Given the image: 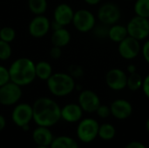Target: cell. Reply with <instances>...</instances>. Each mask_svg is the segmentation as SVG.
<instances>
[{"label": "cell", "mask_w": 149, "mask_h": 148, "mask_svg": "<svg viewBox=\"0 0 149 148\" xmlns=\"http://www.w3.org/2000/svg\"><path fill=\"white\" fill-rule=\"evenodd\" d=\"M8 70L10 81L19 86L28 85L37 78L35 64L28 58H19L16 59Z\"/></svg>", "instance_id": "2"}, {"label": "cell", "mask_w": 149, "mask_h": 148, "mask_svg": "<svg viewBox=\"0 0 149 148\" xmlns=\"http://www.w3.org/2000/svg\"><path fill=\"white\" fill-rule=\"evenodd\" d=\"M33 120L39 126L51 127L61 120V108L52 99L39 98L32 105Z\"/></svg>", "instance_id": "1"}, {"label": "cell", "mask_w": 149, "mask_h": 148, "mask_svg": "<svg viewBox=\"0 0 149 148\" xmlns=\"http://www.w3.org/2000/svg\"><path fill=\"white\" fill-rule=\"evenodd\" d=\"M12 53L10 43L0 39V60H7L10 58Z\"/></svg>", "instance_id": "27"}, {"label": "cell", "mask_w": 149, "mask_h": 148, "mask_svg": "<svg viewBox=\"0 0 149 148\" xmlns=\"http://www.w3.org/2000/svg\"><path fill=\"white\" fill-rule=\"evenodd\" d=\"M16 38V31L13 28L9 27V26H5L0 29V39L7 42V43H10L12 42Z\"/></svg>", "instance_id": "26"}, {"label": "cell", "mask_w": 149, "mask_h": 148, "mask_svg": "<svg viewBox=\"0 0 149 148\" xmlns=\"http://www.w3.org/2000/svg\"><path fill=\"white\" fill-rule=\"evenodd\" d=\"M36 148H51L50 147H40V146H38Z\"/></svg>", "instance_id": "41"}, {"label": "cell", "mask_w": 149, "mask_h": 148, "mask_svg": "<svg viewBox=\"0 0 149 148\" xmlns=\"http://www.w3.org/2000/svg\"><path fill=\"white\" fill-rule=\"evenodd\" d=\"M136 66L134 65H129L127 66V71L129 73H134V72H136Z\"/></svg>", "instance_id": "38"}, {"label": "cell", "mask_w": 149, "mask_h": 148, "mask_svg": "<svg viewBox=\"0 0 149 148\" xmlns=\"http://www.w3.org/2000/svg\"><path fill=\"white\" fill-rule=\"evenodd\" d=\"M0 148H2V147H0Z\"/></svg>", "instance_id": "43"}, {"label": "cell", "mask_w": 149, "mask_h": 148, "mask_svg": "<svg viewBox=\"0 0 149 148\" xmlns=\"http://www.w3.org/2000/svg\"><path fill=\"white\" fill-rule=\"evenodd\" d=\"M115 134H116V129L112 124L105 123L100 126L99 127L98 136L104 140H113L115 137Z\"/></svg>", "instance_id": "22"}, {"label": "cell", "mask_w": 149, "mask_h": 148, "mask_svg": "<svg viewBox=\"0 0 149 148\" xmlns=\"http://www.w3.org/2000/svg\"><path fill=\"white\" fill-rule=\"evenodd\" d=\"M142 84H143L142 77L137 72L134 73H130V75L127 77V87H128V89L133 92H135L139 90L141 87H142Z\"/></svg>", "instance_id": "24"}, {"label": "cell", "mask_w": 149, "mask_h": 148, "mask_svg": "<svg viewBox=\"0 0 149 148\" xmlns=\"http://www.w3.org/2000/svg\"><path fill=\"white\" fill-rule=\"evenodd\" d=\"M86 3L90 4V5H96L98 4L101 0H84Z\"/></svg>", "instance_id": "39"}, {"label": "cell", "mask_w": 149, "mask_h": 148, "mask_svg": "<svg viewBox=\"0 0 149 148\" xmlns=\"http://www.w3.org/2000/svg\"><path fill=\"white\" fill-rule=\"evenodd\" d=\"M51 148H79L77 141L69 136H58L53 139Z\"/></svg>", "instance_id": "21"}, {"label": "cell", "mask_w": 149, "mask_h": 148, "mask_svg": "<svg viewBox=\"0 0 149 148\" xmlns=\"http://www.w3.org/2000/svg\"><path fill=\"white\" fill-rule=\"evenodd\" d=\"M83 110L79 104H67L61 108V119L68 123H75L81 120Z\"/></svg>", "instance_id": "16"}, {"label": "cell", "mask_w": 149, "mask_h": 148, "mask_svg": "<svg viewBox=\"0 0 149 148\" xmlns=\"http://www.w3.org/2000/svg\"><path fill=\"white\" fill-rule=\"evenodd\" d=\"M99 127L100 125L94 119H84L78 125L77 136L80 141L84 143H90L97 138Z\"/></svg>", "instance_id": "4"}, {"label": "cell", "mask_w": 149, "mask_h": 148, "mask_svg": "<svg viewBox=\"0 0 149 148\" xmlns=\"http://www.w3.org/2000/svg\"><path fill=\"white\" fill-rule=\"evenodd\" d=\"M94 15L87 10H79L73 14L72 24L74 27L80 32H88L94 28Z\"/></svg>", "instance_id": "7"}, {"label": "cell", "mask_w": 149, "mask_h": 148, "mask_svg": "<svg viewBox=\"0 0 149 148\" xmlns=\"http://www.w3.org/2000/svg\"><path fill=\"white\" fill-rule=\"evenodd\" d=\"M79 105L86 113H96L98 107L100 106V99L99 96L91 90H84L79 95Z\"/></svg>", "instance_id": "12"}, {"label": "cell", "mask_w": 149, "mask_h": 148, "mask_svg": "<svg viewBox=\"0 0 149 148\" xmlns=\"http://www.w3.org/2000/svg\"><path fill=\"white\" fill-rule=\"evenodd\" d=\"M71 40V33L67 29L64 27L53 31L52 35V43L54 46L58 47H64L70 43Z\"/></svg>", "instance_id": "18"}, {"label": "cell", "mask_w": 149, "mask_h": 148, "mask_svg": "<svg viewBox=\"0 0 149 148\" xmlns=\"http://www.w3.org/2000/svg\"><path fill=\"white\" fill-rule=\"evenodd\" d=\"M142 89L147 96V98L149 99V74L143 79V84H142Z\"/></svg>", "instance_id": "33"}, {"label": "cell", "mask_w": 149, "mask_h": 148, "mask_svg": "<svg viewBox=\"0 0 149 148\" xmlns=\"http://www.w3.org/2000/svg\"><path fill=\"white\" fill-rule=\"evenodd\" d=\"M134 11L137 16L149 18V0H136Z\"/></svg>", "instance_id": "25"}, {"label": "cell", "mask_w": 149, "mask_h": 148, "mask_svg": "<svg viewBox=\"0 0 149 148\" xmlns=\"http://www.w3.org/2000/svg\"><path fill=\"white\" fill-rule=\"evenodd\" d=\"M125 148H147L146 146L139 141H132L130 143H128Z\"/></svg>", "instance_id": "35"}, {"label": "cell", "mask_w": 149, "mask_h": 148, "mask_svg": "<svg viewBox=\"0 0 149 148\" xmlns=\"http://www.w3.org/2000/svg\"><path fill=\"white\" fill-rule=\"evenodd\" d=\"M36 77L41 80H47L52 74V67L46 61H39L35 64Z\"/></svg>", "instance_id": "20"}, {"label": "cell", "mask_w": 149, "mask_h": 148, "mask_svg": "<svg viewBox=\"0 0 149 148\" xmlns=\"http://www.w3.org/2000/svg\"><path fill=\"white\" fill-rule=\"evenodd\" d=\"M51 29V21L43 15H37L29 24V32L36 38L45 37Z\"/></svg>", "instance_id": "11"}, {"label": "cell", "mask_w": 149, "mask_h": 148, "mask_svg": "<svg viewBox=\"0 0 149 148\" xmlns=\"http://www.w3.org/2000/svg\"><path fill=\"white\" fill-rule=\"evenodd\" d=\"M5 126H6V120H5V118H4L3 115H1V114H0V132H1V131H3V130L4 129Z\"/></svg>", "instance_id": "36"}, {"label": "cell", "mask_w": 149, "mask_h": 148, "mask_svg": "<svg viewBox=\"0 0 149 148\" xmlns=\"http://www.w3.org/2000/svg\"><path fill=\"white\" fill-rule=\"evenodd\" d=\"M0 29H1V27H0Z\"/></svg>", "instance_id": "42"}, {"label": "cell", "mask_w": 149, "mask_h": 148, "mask_svg": "<svg viewBox=\"0 0 149 148\" xmlns=\"http://www.w3.org/2000/svg\"><path fill=\"white\" fill-rule=\"evenodd\" d=\"M127 76L119 68H113L108 71L106 75V83L108 87L113 91H120L127 87Z\"/></svg>", "instance_id": "13"}, {"label": "cell", "mask_w": 149, "mask_h": 148, "mask_svg": "<svg viewBox=\"0 0 149 148\" xmlns=\"http://www.w3.org/2000/svg\"><path fill=\"white\" fill-rule=\"evenodd\" d=\"M74 11L72 8L67 3H60L58 4L53 12L54 21L58 23L62 26H65L70 24L72 22Z\"/></svg>", "instance_id": "15"}, {"label": "cell", "mask_w": 149, "mask_h": 148, "mask_svg": "<svg viewBox=\"0 0 149 148\" xmlns=\"http://www.w3.org/2000/svg\"><path fill=\"white\" fill-rule=\"evenodd\" d=\"M9 81H10L9 70L4 66L0 65V86L5 85Z\"/></svg>", "instance_id": "28"}, {"label": "cell", "mask_w": 149, "mask_h": 148, "mask_svg": "<svg viewBox=\"0 0 149 148\" xmlns=\"http://www.w3.org/2000/svg\"><path fill=\"white\" fill-rule=\"evenodd\" d=\"M142 54L145 60L149 64V40L147 41L142 47Z\"/></svg>", "instance_id": "34"}, {"label": "cell", "mask_w": 149, "mask_h": 148, "mask_svg": "<svg viewBox=\"0 0 149 148\" xmlns=\"http://www.w3.org/2000/svg\"><path fill=\"white\" fill-rule=\"evenodd\" d=\"M22 97V89L18 85L9 81L0 86V104L10 106L17 104Z\"/></svg>", "instance_id": "6"}, {"label": "cell", "mask_w": 149, "mask_h": 148, "mask_svg": "<svg viewBox=\"0 0 149 148\" xmlns=\"http://www.w3.org/2000/svg\"><path fill=\"white\" fill-rule=\"evenodd\" d=\"M128 36L127 27L120 24H113L108 30V38L115 43H120Z\"/></svg>", "instance_id": "19"}, {"label": "cell", "mask_w": 149, "mask_h": 148, "mask_svg": "<svg viewBox=\"0 0 149 148\" xmlns=\"http://www.w3.org/2000/svg\"><path fill=\"white\" fill-rule=\"evenodd\" d=\"M118 51L120 55L127 60L136 58L141 51V44L139 40L127 36L125 39L119 43Z\"/></svg>", "instance_id": "10"}, {"label": "cell", "mask_w": 149, "mask_h": 148, "mask_svg": "<svg viewBox=\"0 0 149 148\" xmlns=\"http://www.w3.org/2000/svg\"><path fill=\"white\" fill-rule=\"evenodd\" d=\"M98 116L101 119H107L110 114H111V110H110V107H108L107 106H105V105H100L97 111H96Z\"/></svg>", "instance_id": "29"}, {"label": "cell", "mask_w": 149, "mask_h": 148, "mask_svg": "<svg viewBox=\"0 0 149 148\" xmlns=\"http://www.w3.org/2000/svg\"><path fill=\"white\" fill-rule=\"evenodd\" d=\"M69 72H70V75L74 79V78H80L83 75V70L79 65H72L69 67Z\"/></svg>", "instance_id": "30"}, {"label": "cell", "mask_w": 149, "mask_h": 148, "mask_svg": "<svg viewBox=\"0 0 149 148\" xmlns=\"http://www.w3.org/2000/svg\"><path fill=\"white\" fill-rule=\"evenodd\" d=\"M50 92L56 97H65L69 95L75 89L74 79L67 73L57 72L46 80Z\"/></svg>", "instance_id": "3"}, {"label": "cell", "mask_w": 149, "mask_h": 148, "mask_svg": "<svg viewBox=\"0 0 149 148\" xmlns=\"http://www.w3.org/2000/svg\"><path fill=\"white\" fill-rule=\"evenodd\" d=\"M121 13L120 8L113 3H107L101 5L98 11L100 21L106 25H113L120 18Z\"/></svg>", "instance_id": "9"}, {"label": "cell", "mask_w": 149, "mask_h": 148, "mask_svg": "<svg viewBox=\"0 0 149 148\" xmlns=\"http://www.w3.org/2000/svg\"><path fill=\"white\" fill-rule=\"evenodd\" d=\"M53 139L52 133L49 127L38 126V127L32 132V140L37 146L50 147Z\"/></svg>", "instance_id": "17"}, {"label": "cell", "mask_w": 149, "mask_h": 148, "mask_svg": "<svg viewBox=\"0 0 149 148\" xmlns=\"http://www.w3.org/2000/svg\"><path fill=\"white\" fill-rule=\"evenodd\" d=\"M47 0H28V7L34 15H43L47 9Z\"/></svg>", "instance_id": "23"}, {"label": "cell", "mask_w": 149, "mask_h": 148, "mask_svg": "<svg viewBox=\"0 0 149 148\" xmlns=\"http://www.w3.org/2000/svg\"><path fill=\"white\" fill-rule=\"evenodd\" d=\"M111 114L118 120H126L129 118L133 113L131 103L126 99H116L110 106Z\"/></svg>", "instance_id": "14"}, {"label": "cell", "mask_w": 149, "mask_h": 148, "mask_svg": "<svg viewBox=\"0 0 149 148\" xmlns=\"http://www.w3.org/2000/svg\"><path fill=\"white\" fill-rule=\"evenodd\" d=\"M127 30L128 36L139 41L147 38L149 36L148 18L136 15L127 24Z\"/></svg>", "instance_id": "5"}, {"label": "cell", "mask_w": 149, "mask_h": 148, "mask_svg": "<svg viewBox=\"0 0 149 148\" xmlns=\"http://www.w3.org/2000/svg\"><path fill=\"white\" fill-rule=\"evenodd\" d=\"M62 27H64V26L60 25L58 23H57V22H56V21H54V20L51 23V28H52L53 31L58 30V29H60V28H62Z\"/></svg>", "instance_id": "37"}, {"label": "cell", "mask_w": 149, "mask_h": 148, "mask_svg": "<svg viewBox=\"0 0 149 148\" xmlns=\"http://www.w3.org/2000/svg\"><path fill=\"white\" fill-rule=\"evenodd\" d=\"M62 55V50L60 47H58V46H54L51 49L50 51V56L54 58V59H58L61 57Z\"/></svg>", "instance_id": "31"}, {"label": "cell", "mask_w": 149, "mask_h": 148, "mask_svg": "<svg viewBox=\"0 0 149 148\" xmlns=\"http://www.w3.org/2000/svg\"><path fill=\"white\" fill-rule=\"evenodd\" d=\"M146 129H147V132L149 133V118L146 121Z\"/></svg>", "instance_id": "40"}, {"label": "cell", "mask_w": 149, "mask_h": 148, "mask_svg": "<svg viewBox=\"0 0 149 148\" xmlns=\"http://www.w3.org/2000/svg\"><path fill=\"white\" fill-rule=\"evenodd\" d=\"M11 120L16 126L21 128L29 125V123L33 120L32 106L26 103L17 105L11 113Z\"/></svg>", "instance_id": "8"}, {"label": "cell", "mask_w": 149, "mask_h": 148, "mask_svg": "<svg viewBox=\"0 0 149 148\" xmlns=\"http://www.w3.org/2000/svg\"><path fill=\"white\" fill-rule=\"evenodd\" d=\"M108 30L109 28L106 27V26H99L96 28L95 33L101 38H105L107 36H108Z\"/></svg>", "instance_id": "32"}]
</instances>
